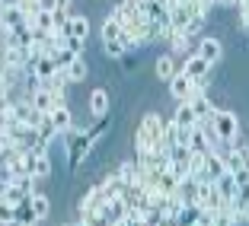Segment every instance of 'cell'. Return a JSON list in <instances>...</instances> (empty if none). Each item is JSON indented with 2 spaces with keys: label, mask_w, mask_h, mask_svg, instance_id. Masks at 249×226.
<instances>
[{
  "label": "cell",
  "mask_w": 249,
  "mask_h": 226,
  "mask_svg": "<svg viewBox=\"0 0 249 226\" xmlns=\"http://www.w3.org/2000/svg\"><path fill=\"white\" fill-rule=\"evenodd\" d=\"M201 29H205V16H201V13L189 16V26H185V35H189V38H195V35H198Z\"/></svg>",
  "instance_id": "obj_21"
},
{
  "label": "cell",
  "mask_w": 249,
  "mask_h": 226,
  "mask_svg": "<svg viewBox=\"0 0 249 226\" xmlns=\"http://www.w3.org/2000/svg\"><path fill=\"white\" fill-rule=\"evenodd\" d=\"M246 223H249V207H246Z\"/></svg>",
  "instance_id": "obj_26"
},
{
  "label": "cell",
  "mask_w": 249,
  "mask_h": 226,
  "mask_svg": "<svg viewBox=\"0 0 249 226\" xmlns=\"http://www.w3.org/2000/svg\"><path fill=\"white\" fill-rule=\"evenodd\" d=\"M29 99H32V105H36L38 112H45V115H52V112H54V96L48 93L45 86H36Z\"/></svg>",
  "instance_id": "obj_13"
},
{
  "label": "cell",
  "mask_w": 249,
  "mask_h": 226,
  "mask_svg": "<svg viewBox=\"0 0 249 226\" xmlns=\"http://www.w3.org/2000/svg\"><path fill=\"white\" fill-rule=\"evenodd\" d=\"M192 89H195V83H192L182 70H179L176 77L169 80V93H173V99H179V102H182V99H189V96H192Z\"/></svg>",
  "instance_id": "obj_10"
},
{
  "label": "cell",
  "mask_w": 249,
  "mask_h": 226,
  "mask_svg": "<svg viewBox=\"0 0 249 226\" xmlns=\"http://www.w3.org/2000/svg\"><path fill=\"white\" fill-rule=\"evenodd\" d=\"M208 70H211V64H208L201 54H189V61H185V67H182V73L189 80H205Z\"/></svg>",
  "instance_id": "obj_8"
},
{
  "label": "cell",
  "mask_w": 249,
  "mask_h": 226,
  "mask_svg": "<svg viewBox=\"0 0 249 226\" xmlns=\"http://www.w3.org/2000/svg\"><path fill=\"white\" fill-rule=\"evenodd\" d=\"M29 201V188L22 182H3V191H0V204H3V210H19L22 204Z\"/></svg>",
  "instance_id": "obj_2"
},
{
  "label": "cell",
  "mask_w": 249,
  "mask_h": 226,
  "mask_svg": "<svg viewBox=\"0 0 249 226\" xmlns=\"http://www.w3.org/2000/svg\"><path fill=\"white\" fill-rule=\"evenodd\" d=\"M227 172V156L220 153V150H208V162H205V178L217 182L220 175Z\"/></svg>",
  "instance_id": "obj_4"
},
{
  "label": "cell",
  "mask_w": 249,
  "mask_h": 226,
  "mask_svg": "<svg viewBox=\"0 0 249 226\" xmlns=\"http://www.w3.org/2000/svg\"><path fill=\"white\" fill-rule=\"evenodd\" d=\"M122 32H124V29H122V22H115L112 16L103 22V42H112V38H122Z\"/></svg>",
  "instance_id": "obj_19"
},
{
  "label": "cell",
  "mask_w": 249,
  "mask_h": 226,
  "mask_svg": "<svg viewBox=\"0 0 249 226\" xmlns=\"http://www.w3.org/2000/svg\"><path fill=\"white\" fill-rule=\"evenodd\" d=\"M214 185H217L220 197H224V204H230V201H236V194H240V182H236V175L230 172V169H227L224 175H220V178H217Z\"/></svg>",
  "instance_id": "obj_7"
},
{
  "label": "cell",
  "mask_w": 249,
  "mask_h": 226,
  "mask_svg": "<svg viewBox=\"0 0 249 226\" xmlns=\"http://www.w3.org/2000/svg\"><path fill=\"white\" fill-rule=\"evenodd\" d=\"M32 150H36V162H32V175H36L38 182H42V178H48V175H52V160H48V153H45V150H48V146H32Z\"/></svg>",
  "instance_id": "obj_9"
},
{
  "label": "cell",
  "mask_w": 249,
  "mask_h": 226,
  "mask_svg": "<svg viewBox=\"0 0 249 226\" xmlns=\"http://www.w3.org/2000/svg\"><path fill=\"white\" fill-rule=\"evenodd\" d=\"M173 121H176L179 128H195V124H198V115H195V105H192L189 99H182V102L176 105V115H173Z\"/></svg>",
  "instance_id": "obj_11"
},
{
  "label": "cell",
  "mask_w": 249,
  "mask_h": 226,
  "mask_svg": "<svg viewBox=\"0 0 249 226\" xmlns=\"http://www.w3.org/2000/svg\"><path fill=\"white\" fill-rule=\"evenodd\" d=\"M48 7H52L54 13H67V10H71V0H52Z\"/></svg>",
  "instance_id": "obj_23"
},
{
  "label": "cell",
  "mask_w": 249,
  "mask_h": 226,
  "mask_svg": "<svg viewBox=\"0 0 249 226\" xmlns=\"http://www.w3.org/2000/svg\"><path fill=\"white\" fill-rule=\"evenodd\" d=\"M58 134H61V131H58V128L52 124V118H48V121H45L42 128H38V144H42V146H48L54 137H58Z\"/></svg>",
  "instance_id": "obj_20"
},
{
  "label": "cell",
  "mask_w": 249,
  "mask_h": 226,
  "mask_svg": "<svg viewBox=\"0 0 249 226\" xmlns=\"http://www.w3.org/2000/svg\"><path fill=\"white\" fill-rule=\"evenodd\" d=\"M195 54H201V58H205L208 64H217L220 54H224V45H220L217 38L205 35V38H198V51H195Z\"/></svg>",
  "instance_id": "obj_6"
},
{
  "label": "cell",
  "mask_w": 249,
  "mask_h": 226,
  "mask_svg": "<svg viewBox=\"0 0 249 226\" xmlns=\"http://www.w3.org/2000/svg\"><path fill=\"white\" fill-rule=\"evenodd\" d=\"M0 26H3V32L26 26V10H22L19 3H3V19H0Z\"/></svg>",
  "instance_id": "obj_5"
},
{
  "label": "cell",
  "mask_w": 249,
  "mask_h": 226,
  "mask_svg": "<svg viewBox=\"0 0 249 226\" xmlns=\"http://www.w3.org/2000/svg\"><path fill=\"white\" fill-rule=\"evenodd\" d=\"M61 67H58V58L54 54H45V58H38V61H32V80H48V77H54Z\"/></svg>",
  "instance_id": "obj_3"
},
{
  "label": "cell",
  "mask_w": 249,
  "mask_h": 226,
  "mask_svg": "<svg viewBox=\"0 0 249 226\" xmlns=\"http://www.w3.org/2000/svg\"><path fill=\"white\" fill-rule=\"evenodd\" d=\"M67 77H71V83H83V80L89 77L87 61H83V58H73V61H71V67H67Z\"/></svg>",
  "instance_id": "obj_18"
},
{
  "label": "cell",
  "mask_w": 249,
  "mask_h": 226,
  "mask_svg": "<svg viewBox=\"0 0 249 226\" xmlns=\"http://www.w3.org/2000/svg\"><path fill=\"white\" fill-rule=\"evenodd\" d=\"M48 118H52V124L58 128L61 134H64V131H71V105H58V109H54Z\"/></svg>",
  "instance_id": "obj_17"
},
{
  "label": "cell",
  "mask_w": 249,
  "mask_h": 226,
  "mask_svg": "<svg viewBox=\"0 0 249 226\" xmlns=\"http://www.w3.org/2000/svg\"><path fill=\"white\" fill-rule=\"evenodd\" d=\"M106 112H109V93H106V89H93V93H89V115L106 118Z\"/></svg>",
  "instance_id": "obj_12"
},
{
  "label": "cell",
  "mask_w": 249,
  "mask_h": 226,
  "mask_svg": "<svg viewBox=\"0 0 249 226\" xmlns=\"http://www.w3.org/2000/svg\"><path fill=\"white\" fill-rule=\"evenodd\" d=\"M176 61H173V54H160V58H157V77H160V80H173V77H176Z\"/></svg>",
  "instance_id": "obj_16"
},
{
  "label": "cell",
  "mask_w": 249,
  "mask_h": 226,
  "mask_svg": "<svg viewBox=\"0 0 249 226\" xmlns=\"http://www.w3.org/2000/svg\"><path fill=\"white\" fill-rule=\"evenodd\" d=\"M115 175L122 178L128 188H141V175H138V162H122V166L115 169Z\"/></svg>",
  "instance_id": "obj_14"
},
{
  "label": "cell",
  "mask_w": 249,
  "mask_h": 226,
  "mask_svg": "<svg viewBox=\"0 0 249 226\" xmlns=\"http://www.w3.org/2000/svg\"><path fill=\"white\" fill-rule=\"evenodd\" d=\"M29 207H32V213H36V220H45L48 210H52V201H48V194L36 191V194H29Z\"/></svg>",
  "instance_id": "obj_15"
},
{
  "label": "cell",
  "mask_w": 249,
  "mask_h": 226,
  "mask_svg": "<svg viewBox=\"0 0 249 226\" xmlns=\"http://www.w3.org/2000/svg\"><path fill=\"white\" fill-rule=\"evenodd\" d=\"M198 124H205L217 144H227L230 146L236 137H240V121H236V115H233V112H227V109H214V115L208 118V121H198Z\"/></svg>",
  "instance_id": "obj_1"
},
{
  "label": "cell",
  "mask_w": 249,
  "mask_h": 226,
  "mask_svg": "<svg viewBox=\"0 0 249 226\" xmlns=\"http://www.w3.org/2000/svg\"><path fill=\"white\" fill-rule=\"evenodd\" d=\"M106 54L109 58H122V54H128V48H124L122 38H112V42H106Z\"/></svg>",
  "instance_id": "obj_22"
},
{
  "label": "cell",
  "mask_w": 249,
  "mask_h": 226,
  "mask_svg": "<svg viewBox=\"0 0 249 226\" xmlns=\"http://www.w3.org/2000/svg\"><path fill=\"white\" fill-rule=\"evenodd\" d=\"M217 7H236V0H214Z\"/></svg>",
  "instance_id": "obj_24"
},
{
  "label": "cell",
  "mask_w": 249,
  "mask_h": 226,
  "mask_svg": "<svg viewBox=\"0 0 249 226\" xmlns=\"http://www.w3.org/2000/svg\"><path fill=\"white\" fill-rule=\"evenodd\" d=\"M243 153H246V162H249V144H246V146H243Z\"/></svg>",
  "instance_id": "obj_25"
}]
</instances>
